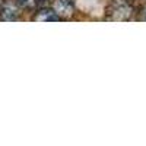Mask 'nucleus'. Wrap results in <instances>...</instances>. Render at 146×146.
<instances>
[{
    "mask_svg": "<svg viewBox=\"0 0 146 146\" xmlns=\"http://www.w3.org/2000/svg\"><path fill=\"white\" fill-rule=\"evenodd\" d=\"M0 3H2V0H0Z\"/></svg>",
    "mask_w": 146,
    "mask_h": 146,
    "instance_id": "1a4fd4ad",
    "label": "nucleus"
},
{
    "mask_svg": "<svg viewBox=\"0 0 146 146\" xmlns=\"http://www.w3.org/2000/svg\"><path fill=\"white\" fill-rule=\"evenodd\" d=\"M40 2H45V0H40Z\"/></svg>",
    "mask_w": 146,
    "mask_h": 146,
    "instance_id": "6e6552de",
    "label": "nucleus"
},
{
    "mask_svg": "<svg viewBox=\"0 0 146 146\" xmlns=\"http://www.w3.org/2000/svg\"><path fill=\"white\" fill-rule=\"evenodd\" d=\"M130 6H127L126 3H120L114 12V18L115 19H126L130 16Z\"/></svg>",
    "mask_w": 146,
    "mask_h": 146,
    "instance_id": "20e7f679",
    "label": "nucleus"
},
{
    "mask_svg": "<svg viewBox=\"0 0 146 146\" xmlns=\"http://www.w3.org/2000/svg\"><path fill=\"white\" fill-rule=\"evenodd\" d=\"M78 3H79L80 9L94 13V9L98 6V0H78Z\"/></svg>",
    "mask_w": 146,
    "mask_h": 146,
    "instance_id": "39448f33",
    "label": "nucleus"
},
{
    "mask_svg": "<svg viewBox=\"0 0 146 146\" xmlns=\"http://www.w3.org/2000/svg\"><path fill=\"white\" fill-rule=\"evenodd\" d=\"M19 2H21L22 6H25V7H31V6L35 5V0H19Z\"/></svg>",
    "mask_w": 146,
    "mask_h": 146,
    "instance_id": "423d86ee",
    "label": "nucleus"
},
{
    "mask_svg": "<svg viewBox=\"0 0 146 146\" xmlns=\"http://www.w3.org/2000/svg\"><path fill=\"white\" fill-rule=\"evenodd\" d=\"M143 19L146 21V10H145V15H143Z\"/></svg>",
    "mask_w": 146,
    "mask_h": 146,
    "instance_id": "0eeeda50",
    "label": "nucleus"
},
{
    "mask_svg": "<svg viewBox=\"0 0 146 146\" xmlns=\"http://www.w3.org/2000/svg\"><path fill=\"white\" fill-rule=\"evenodd\" d=\"M35 21H38V22H56V21H58V15L53 10L45 9V10H41L40 13L35 16Z\"/></svg>",
    "mask_w": 146,
    "mask_h": 146,
    "instance_id": "7ed1b4c3",
    "label": "nucleus"
},
{
    "mask_svg": "<svg viewBox=\"0 0 146 146\" xmlns=\"http://www.w3.org/2000/svg\"><path fill=\"white\" fill-rule=\"evenodd\" d=\"M75 10V0H56L54 12L58 16H70Z\"/></svg>",
    "mask_w": 146,
    "mask_h": 146,
    "instance_id": "f257e3e1",
    "label": "nucleus"
},
{
    "mask_svg": "<svg viewBox=\"0 0 146 146\" xmlns=\"http://www.w3.org/2000/svg\"><path fill=\"white\" fill-rule=\"evenodd\" d=\"M0 18H2L3 21H15L18 18V7L13 3H6L2 7Z\"/></svg>",
    "mask_w": 146,
    "mask_h": 146,
    "instance_id": "f03ea898",
    "label": "nucleus"
}]
</instances>
